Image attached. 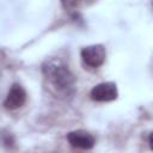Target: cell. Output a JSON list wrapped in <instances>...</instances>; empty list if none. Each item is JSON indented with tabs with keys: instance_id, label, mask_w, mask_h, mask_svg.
I'll list each match as a JSON object with an SVG mask.
<instances>
[{
	"instance_id": "obj_1",
	"label": "cell",
	"mask_w": 153,
	"mask_h": 153,
	"mask_svg": "<svg viewBox=\"0 0 153 153\" xmlns=\"http://www.w3.org/2000/svg\"><path fill=\"white\" fill-rule=\"evenodd\" d=\"M42 72L56 92L68 94L73 91V86L75 82L74 74L68 68V66L61 60H47L42 66Z\"/></svg>"
},
{
	"instance_id": "obj_3",
	"label": "cell",
	"mask_w": 153,
	"mask_h": 153,
	"mask_svg": "<svg viewBox=\"0 0 153 153\" xmlns=\"http://www.w3.org/2000/svg\"><path fill=\"white\" fill-rule=\"evenodd\" d=\"M90 97L94 102H112L118 97V90L115 82L105 81L97 84L90 92Z\"/></svg>"
},
{
	"instance_id": "obj_4",
	"label": "cell",
	"mask_w": 153,
	"mask_h": 153,
	"mask_svg": "<svg viewBox=\"0 0 153 153\" xmlns=\"http://www.w3.org/2000/svg\"><path fill=\"white\" fill-rule=\"evenodd\" d=\"M26 91L20 84H13L4 100V106L7 110H16L22 108L26 102Z\"/></svg>"
},
{
	"instance_id": "obj_2",
	"label": "cell",
	"mask_w": 153,
	"mask_h": 153,
	"mask_svg": "<svg viewBox=\"0 0 153 153\" xmlns=\"http://www.w3.org/2000/svg\"><path fill=\"white\" fill-rule=\"evenodd\" d=\"M82 62L90 68H99L106 59V50L103 44H91L84 47L80 51Z\"/></svg>"
},
{
	"instance_id": "obj_6",
	"label": "cell",
	"mask_w": 153,
	"mask_h": 153,
	"mask_svg": "<svg viewBox=\"0 0 153 153\" xmlns=\"http://www.w3.org/2000/svg\"><path fill=\"white\" fill-rule=\"evenodd\" d=\"M148 145H149V147H151V149L153 151V131L149 134V136H148Z\"/></svg>"
},
{
	"instance_id": "obj_5",
	"label": "cell",
	"mask_w": 153,
	"mask_h": 153,
	"mask_svg": "<svg viewBox=\"0 0 153 153\" xmlns=\"http://www.w3.org/2000/svg\"><path fill=\"white\" fill-rule=\"evenodd\" d=\"M67 140L72 147L79 149H91L96 143L93 135L84 129L69 131L67 134Z\"/></svg>"
}]
</instances>
